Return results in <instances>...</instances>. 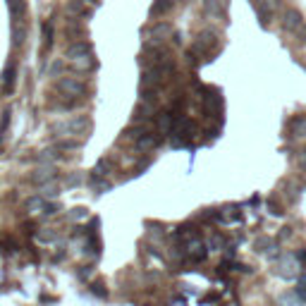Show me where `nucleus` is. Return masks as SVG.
I'll use <instances>...</instances> for the list:
<instances>
[{
	"label": "nucleus",
	"mask_w": 306,
	"mask_h": 306,
	"mask_svg": "<svg viewBox=\"0 0 306 306\" xmlns=\"http://www.w3.org/2000/svg\"><path fill=\"white\" fill-rule=\"evenodd\" d=\"M223 110V96L218 89H206V96H203V112L208 117H216L218 112Z\"/></svg>",
	"instance_id": "obj_10"
},
{
	"label": "nucleus",
	"mask_w": 306,
	"mask_h": 306,
	"mask_svg": "<svg viewBox=\"0 0 306 306\" xmlns=\"http://www.w3.org/2000/svg\"><path fill=\"white\" fill-rule=\"evenodd\" d=\"M299 165H302V167L306 170V148L302 151V153H299Z\"/></svg>",
	"instance_id": "obj_27"
},
{
	"label": "nucleus",
	"mask_w": 306,
	"mask_h": 306,
	"mask_svg": "<svg viewBox=\"0 0 306 306\" xmlns=\"http://www.w3.org/2000/svg\"><path fill=\"white\" fill-rule=\"evenodd\" d=\"M153 110H156V106H151V103H144V101H141L139 106L134 108V112H132V120H134L137 125H148V122L153 120Z\"/></svg>",
	"instance_id": "obj_13"
},
{
	"label": "nucleus",
	"mask_w": 306,
	"mask_h": 306,
	"mask_svg": "<svg viewBox=\"0 0 306 306\" xmlns=\"http://www.w3.org/2000/svg\"><path fill=\"white\" fill-rule=\"evenodd\" d=\"M218 46H220L218 34H216V31H211V29H206V31H201V34L194 38L192 53H194V55H201V57L213 55V53L218 51Z\"/></svg>",
	"instance_id": "obj_4"
},
{
	"label": "nucleus",
	"mask_w": 306,
	"mask_h": 306,
	"mask_svg": "<svg viewBox=\"0 0 306 306\" xmlns=\"http://www.w3.org/2000/svg\"><path fill=\"white\" fill-rule=\"evenodd\" d=\"M280 27L285 29V31H289V34H299V29L304 27L302 12H297L294 7L282 10V15H280Z\"/></svg>",
	"instance_id": "obj_7"
},
{
	"label": "nucleus",
	"mask_w": 306,
	"mask_h": 306,
	"mask_svg": "<svg viewBox=\"0 0 306 306\" xmlns=\"http://www.w3.org/2000/svg\"><path fill=\"white\" fill-rule=\"evenodd\" d=\"M297 261H302V263H306V249L297 253ZM304 268H306V266H304Z\"/></svg>",
	"instance_id": "obj_28"
},
{
	"label": "nucleus",
	"mask_w": 306,
	"mask_h": 306,
	"mask_svg": "<svg viewBox=\"0 0 306 306\" xmlns=\"http://www.w3.org/2000/svg\"><path fill=\"white\" fill-rule=\"evenodd\" d=\"M175 2H177V0H175Z\"/></svg>",
	"instance_id": "obj_30"
},
{
	"label": "nucleus",
	"mask_w": 306,
	"mask_h": 306,
	"mask_svg": "<svg viewBox=\"0 0 306 306\" xmlns=\"http://www.w3.org/2000/svg\"><path fill=\"white\" fill-rule=\"evenodd\" d=\"M253 2H256V0H253Z\"/></svg>",
	"instance_id": "obj_31"
},
{
	"label": "nucleus",
	"mask_w": 306,
	"mask_h": 306,
	"mask_svg": "<svg viewBox=\"0 0 306 306\" xmlns=\"http://www.w3.org/2000/svg\"><path fill=\"white\" fill-rule=\"evenodd\" d=\"M55 177H57L55 167H53V165H43V167H38V170L31 175V182H34V184H46V182H53Z\"/></svg>",
	"instance_id": "obj_14"
},
{
	"label": "nucleus",
	"mask_w": 306,
	"mask_h": 306,
	"mask_svg": "<svg viewBox=\"0 0 306 306\" xmlns=\"http://www.w3.org/2000/svg\"><path fill=\"white\" fill-rule=\"evenodd\" d=\"M43 43H46V46L53 43V27H51V24H43Z\"/></svg>",
	"instance_id": "obj_25"
},
{
	"label": "nucleus",
	"mask_w": 306,
	"mask_h": 306,
	"mask_svg": "<svg viewBox=\"0 0 306 306\" xmlns=\"http://www.w3.org/2000/svg\"><path fill=\"white\" fill-rule=\"evenodd\" d=\"M220 220L223 223H237V220H242V213H237L234 206H227V208L220 211Z\"/></svg>",
	"instance_id": "obj_18"
},
{
	"label": "nucleus",
	"mask_w": 306,
	"mask_h": 306,
	"mask_svg": "<svg viewBox=\"0 0 306 306\" xmlns=\"http://www.w3.org/2000/svg\"><path fill=\"white\" fill-rule=\"evenodd\" d=\"M65 57L70 62H74L77 70H93L96 67V60H93V51H91V43L89 41H74V43H67L65 46Z\"/></svg>",
	"instance_id": "obj_1"
},
{
	"label": "nucleus",
	"mask_w": 306,
	"mask_h": 306,
	"mask_svg": "<svg viewBox=\"0 0 306 306\" xmlns=\"http://www.w3.org/2000/svg\"><path fill=\"white\" fill-rule=\"evenodd\" d=\"M55 132H62L65 137H89V129H91V120L86 117V115H74V117H67V120H62V122H57L55 127H53Z\"/></svg>",
	"instance_id": "obj_2"
},
{
	"label": "nucleus",
	"mask_w": 306,
	"mask_h": 306,
	"mask_svg": "<svg viewBox=\"0 0 306 306\" xmlns=\"http://www.w3.org/2000/svg\"><path fill=\"white\" fill-rule=\"evenodd\" d=\"M297 297H299L302 302H306V268L297 275Z\"/></svg>",
	"instance_id": "obj_22"
},
{
	"label": "nucleus",
	"mask_w": 306,
	"mask_h": 306,
	"mask_svg": "<svg viewBox=\"0 0 306 306\" xmlns=\"http://www.w3.org/2000/svg\"><path fill=\"white\" fill-rule=\"evenodd\" d=\"M203 12L206 15H216V17H220V0H203Z\"/></svg>",
	"instance_id": "obj_21"
},
{
	"label": "nucleus",
	"mask_w": 306,
	"mask_h": 306,
	"mask_svg": "<svg viewBox=\"0 0 306 306\" xmlns=\"http://www.w3.org/2000/svg\"><path fill=\"white\" fill-rule=\"evenodd\" d=\"M289 129L294 132V137H306V115H297L289 120Z\"/></svg>",
	"instance_id": "obj_17"
},
{
	"label": "nucleus",
	"mask_w": 306,
	"mask_h": 306,
	"mask_svg": "<svg viewBox=\"0 0 306 306\" xmlns=\"http://www.w3.org/2000/svg\"><path fill=\"white\" fill-rule=\"evenodd\" d=\"M24 36H27L24 24H15V27H12V46H15V48H19V46L24 43Z\"/></svg>",
	"instance_id": "obj_19"
},
{
	"label": "nucleus",
	"mask_w": 306,
	"mask_h": 306,
	"mask_svg": "<svg viewBox=\"0 0 306 306\" xmlns=\"http://www.w3.org/2000/svg\"><path fill=\"white\" fill-rule=\"evenodd\" d=\"M15 86V65H7L5 67V74H2V89L5 91H12Z\"/></svg>",
	"instance_id": "obj_20"
},
{
	"label": "nucleus",
	"mask_w": 306,
	"mask_h": 306,
	"mask_svg": "<svg viewBox=\"0 0 306 306\" xmlns=\"http://www.w3.org/2000/svg\"><path fill=\"white\" fill-rule=\"evenodd\" d=\"M172 7H175V0H156L151 5V17H165Z\"/></svg>",
	"instance_id": "obj_16"
},
{
	"label": "nucleus",
	"mask_w": 306,
	"mask_h": 306,
	"mask_svg": "<svg viewBox=\"0 0 306 306\" xmlns=\"http://www.w3.org/2000/svg\"><path fill=\"white\" fill-rule=\"evenodd\" d=\"M172 55L165 48V43H144V53H141V65L146 67H156V65H165L170 62Z\"/></svg>",
	"instance_id": "obj_3"
},
{
	"label": "nucleus",
	"mask_w": 306,
	"mask_h": 306,
	"mask_svg": "<svg viewBox=\"0 0 306 306\" xmlns=\"http://www.w3.org/2000/svg\"><path fill=\"white\" fill-rule=\"evenodd\" d=\"M65 70H67V65H65L62 60H55V62L48 67V74H51V77H57V74H60V72H65Z\"/></svg>",
	"instance_id": "obj_24"
},
{
	"label": "nucleus",
	"mask_w": 306,
	"mask_h": 306,
	"mask_svg": "<svg viewBox=\"0 0 306 306\" xmlns=\"http://www.w3.org/2000/svg\"><path fill=\"white\" fill-rule=\"evenodd\" d=\"M158 144H161V132L146 129L144 134H139V137L134 139V148H137V151H144V153H148V151H153Z\"/></svg>",
	"instance_id": "obj_11"
},
{
	"label": "nucleus",
	"mask_w": 306,
	"mask_h": 306,
	"mask_svg": "<svg viewBox=\"0 0 306 306\" xmlns=\"http://www.w3.org/2000/svg\"><path fill=\"white\" fill-rule=\"evenodd\" d=\"M65 38H67V43L82 41V38H84V24H82V19H77V17L67 19V24H65Z\"/></svg>",
	"instance_id": "obj_12"
},
{
	"label": "nucleus",
	"mask_w": 306,
	"mask_h": 306,
	"mask_svg": "<svg viewBox=\"0 0 306 306\" xmlns=\"http://www.w3.org/2000/svg\"><path fill=\"white\" fill-rule=\"evenodd\" d=\"M280 5H282V0H256V15H258V19H261L263 27L270 24V19L280 10Z\"/></svg>",
	"instance_id": "obj_8"
},
{
	"label": "nucleus",
	"mask_w": 306,
	"mask_h": 306,
	"mask_svg": "<svg viewBox=\"0 0 306 306\" xmlns=\"http://www.w3.org/2000/svg\"><path fill=\"white\" fill-rule=\"evenodd\" d=\"M84 2H93V5H96V2H98V0H84Z\"/></svg>",
	"instance_id": "obj_29"
},
{
	"label": "nucleus",
	"mask_w": 306,
	"mask_h": 306,
	"mask_svg": "<svg viewBox=\"0 0 306 306\" xmlns=\"http://www.w3.org/2000/svg\"><path fill=\"white\" fill-rule=\"evenodd\" d=\"M55 89L62 96H67V98H79V101H82L84 96H86V84H84L82 79H77V77H67V74H62V77L57 79Z\"/></svg>",
	"instance_id": "obj_5"
},
{
	"label": "nucleus",
	"mask_w": 306,
	"mask_h": 306,
	"mask_svg": "<svg viewBox=\"0 0 306 306\" xmlns=\"http://www.w3.org/2000/svg\"><path fill=\"white\" fill-rule=\"evenodd\" d=\"M225 244V239L220 237V234H213V239H211V244H208V249H220Z\"/></svg>",
	"instance_id": "obj_26"
},
{
	"label": "nucleus",
	"mask_w": 306,
	"mask_h": 306,
	"mask_svg": "<svg viewBox=\"0 0 306 306\" xmlns=\"http://www.w3.org/2000/svg\"><path fill=\"white\" fill-rule=\"evenodd\" d=\"M184 253H187L189 261L201 263V261H206V256H208V244H206L201 237H192V239L187 242V247H184Z\"/></svg>",
	"instance_id": "obj_9"
},
{
	"label": "nucleus",
	"mask_w": 306,
	"mask_h": 306,
	"mask_svg": "<svg viewBox=\"0 0 306 306\" xmlns=\"http://www.w3.org/2000/svg\"><path fill=\"white\" fill-rule=\"evenodd\" d=\"M270 247H275V242L270 239V237H261V239H256V251H270Z\"/></svg>",
	"instance_id": "obj_23"
},
{
	"label": "nucleus",
	"mask_w": 306,
	"mask_h": 306,
	"mask_svg": "<svg viewBox=\"0 0 306 306\" xmlns=\"http://www.w3.org/2000/svg\"><path fill=\"white\" fill-rule=\"evenodd\" d=\"M65 12H67L70 17H77V19H82V17H89V15H91V10H86V2H84V0H67Z\"/></svg>",
	"instance_id": "obj_15"
},
{
	"label": "nucleus",
	"mask_w": 306,
	"mask_h": 306,
	"mask_svg": "<svg viewBox=\"0 0 306 306\" xmlns=\"http://www.w3.org/2000/svg\"><path fill=\"white\" fill-rule=\"evenodd\" d=\"M144 36H146V43H163L167 36H172V27L167 22H163V19H158V22H153L144 31Z\"/></svg>",
	"instance_id": "obj_6"
}]
</instances>
